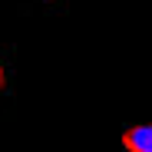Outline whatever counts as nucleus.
Wrapping results in <instances>:
<instances>
[{
	"label": "nucleus",
	"mask_w": 152,
	"mask_h": 152,
	"mask_svg": "<svg viewBox=\"0 0 152 152\" xmlns=\"http://www.w3.org/2000/svg\"><path fill=\"white\" fill-rule=\"evenodd\" d=\"M122 149L126 152H152V126L142 122V126H129L122 132Z\"/></svg>",
	"instance_id": "f257e3e1"
},
{
	"label": "nucleus",
	"mask_w": 152,
	"mask_h": 152,
	"mask_svg": "<svg viewBox=\"0 0 152 152\" xmlns=\"http://www.w3.org/2000/svg\"><path fill=\"white\" fill-rule=\"evenodd\" d=\"M4 86H7V69L0 66V93H4Z\"/></svg>",
	"instance_id": "f03ea898"
}]
</instances>
